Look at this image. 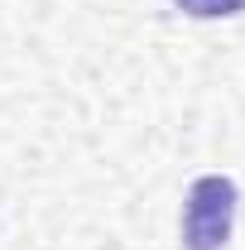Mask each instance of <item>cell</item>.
Instances as JSON below:
<instances>
[{"label": "cell", "instance_id": "cell-2", "mask_svg": "<svg viewBox=\"0 0 245 250\" xmlns=\"http://www.w3.org/2000/svg\"><path fill=\"white\" fill-rule=\"evenodd\" d=\"M178 10L192 20H231L245 10V0H178Z\"/></svg>", "mask_w": 245, "mask_h": 250}, {"label": "cell", "instance_id": "cell-1", "mask_svg": "<svg viewBox=\"0 0 245 250\" xmlns=\"http://www.w3.org/2000/svg\"><path fill=\"white\" fill-rule=\"evenodd\" d=\"M236 231V183L226 173H202L183 202V250H226Z\"/></svg>", "mask_w": 245, "mask_h": 250}]
</instances>
